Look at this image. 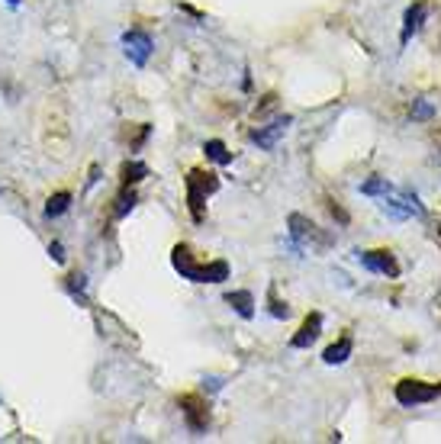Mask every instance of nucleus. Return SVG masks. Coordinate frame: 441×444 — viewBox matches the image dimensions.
<instances>
[{
	"label": "nucleus",
	"mask_w": 441,
	"mask_h": 444,
	"mask_svg": "<svg viewBox=\"0 0 441 444\" xmlns=\"http://www.w3.org/2000/svg\"><path fill=\"white\" fill-rule=\"evenodd\" d=\"M151 49H155V43H151L149 33H142V29H129V33H123V52H126V59L133 61L135 68L149 65Z\"/></svg>",
	"instance_id": "nucleus-7"
},
{
	"label": "nucleus",
	"mask_w": 441,
	"mask_h": 444,
	"mask_svg": "<svg viewBox=\"0 0 441 444\" xmlns=\"http://www.w3.org/2000/svg\"><path fill=\"white\" fill-rule=\"evenodd\" d=\"M358 261L364 264L371 274L380 277H400V264H396V254L390 248H371V252H358Z\"/></svg>",
	"instance_id": "nucleus-8"
},
{
	"label": "nucleus",
	"mask_w": 441,
	"mask_h": 444,
	"mask_svg": "<svg viewBox=\"0 0 441 444\" xmlns=\"http://www.w3.org/2000/svg\"><path fill=\"white\" fill-rule=\"evenodd\" d=\"M177 406H181L184 422H187V428H190L193 435H203L209 428V402L200 393H184L177 399Z\"/></svg>",
	"instance_id": "nucleus-6"
},
{
	"label": "nucleus",
	"mask_w": 441,
	"mask_h": 444,
	"mask_svg": "<svg viewBox=\"0 0 441 444\" xmlns=\"http://www.w3.org/2000/svg\"><path fill=\"white\" fill-rule=\"evenodd\" d=\"M425 13H428V7H425L422 0H416V3H412V7L406 10V17H403V36H400V43H403V45H406L409 39H412V36L419 33V29H422Z\"/></svg>",
	"instance_id": "nucleus-11"
},
{
	"label": "nucleus",
	"mask_w": 441,
	"mask_h": 444,
	"mask_svg": "<svg viewBox=\"0 0 441 444\" xmlns=\"http://www.w3.org/2000/svg\"><path fill=\"white\" fill-rule=\"evenodd\" d=\"M171 264L184 280H193V284H223L229 280V261L216 258V261H197V254L190 252V245H174L171 252Z\"/></svg>",
	"instance_id": "nucleus-1"
},
{
	"label": "nucleus",
	"mask_w": 441,
	"mask_h": 444,
	"mask_svg": "<svg viewBox=\"0 0 441 444\" xmlns=\"http://www.w3.org/2000/svg\"><path fill=\"white\" fill-rule=\"evenodd\" d=\"M380 210L390 219H412V216H425V206L419 203V197L412 190H396L380 197Z\"/></svg>",
	"instance_id": "nucleus-5"
},
{
	"label": "nucleus",
	"mask_w": 441,
	"mask_h": 444,
	"mask_svg": "<svg viewBox=\"0 0 441 444\" xmlns=\"http://www.w3.org/2000/svg\"><path fill=\"white\" fill-rule=\"evenodd\" d=\"M225 303L232 306L235 312H239L241 319H251L255 316V296L248 293V290H235V293H225Z\"/></svg>",
	"instance_id": "nucleus-13"
},
{
	"label": "nucleus",
	"mask_w": 441,
	"mask_h": 444,
	"mask_svg": "<svg viewBox=\"0 0 441 444\" xmlns=\"http://www.w3.org/2000/svg\"><path fill=\"white\" fill-rule=\"evenodd\" d=\"M68 206H71V193H68V190L52 193L49 203H45V216L55 219V216H61V213H68Z\"/></svg>",
	"instance_id": "nucleus-14"
},
{
	"label": "nucleus",
	"mask_w": 441,
	"mask_h": 444,
	"mask_svg": "<svg viewBox=\"0 0 441 444\" xmlns=\"http://www.w3.org/2000/svg\"><path fill=\"white\" fill-rule=\"evenodd\" d=\"M435 142H438V145H441V129H438V135H435Z\"/></svg>",
	"instance_id": "nucleus-24"
},
{
	"label": "nucleus",
	"mask_w": 441,
	"mask_h": 444,
	"mask_svg": "<svg viewBox=\"0 0 441 444\" xmlns=\"http://www.w3.org/2000/svg\"><path fill=\"white\" fill-rule=\"evenodd\" d=\"M203 151H207V158L216 161V164H232V151L225 148V142H219V139H209V142L203 145Z\"/></svg>",
	"instance_id": "nucleus-15"
},
{
	"label": "nucleus",
	"mask_w": 441,
	"mask_h": 444,
	"mask_svg": "<svg viewBox=\"0 0 441 444\" xmlns=\"http://www.w3.org/2000/svg\"><path fill=\"white\" fill-rule=\"evenodd\" d=\"M351 351H354V342H351V335H341L335 344H329L322 354L325 364H345V360L351 358Z\"/></svg>",
	"instance_id": "nucleus-12"
},
{
	"label": "nucleus",
	"mask_w": 441,
	"mask_h": 444,
	"mask_svg": "<svg viewBox=\"0 0 441 444\" xmlns=\"http://www.w3.org/2000/svg\"><path fill=\"white\" fill-rule=\"evenodd\" d=\"M325 203H329V213H332V216L338 219L341 226H345V222H348V213L341 210V206H338V203H335V200H325Z\"/></svg>",
	"instance_id": "nucleus-22"
},
{
	"label": "nucleus",
	"mask_w": 441,
	"mask_h": 444,
	"mask_svg": "<svg viewBox=\"0 0 441 444\" xmlns=\"http://www.w3.org/2000/svg\"><path fill=\"white\" fill-rule=\"evenodd\" d=\"M438 245H441V222H438Z\"/></svg>",
	"instance_id": "nucleus-26"
},
{
	"label": "nucleus",
	"mask_w": 441,
	"mask_h": 444,
	"mask_svg": "<svg viewBox=\"0 0 441 444\" xmlns=\"http://www.w3.org/2000/svg\"><path fill=\"white\" fill-rule=\"evenodd\" d=\"M393 396H396V402H400V406L412 409V406H425V402L438 399V396H441V383H428V380L406 377V380H400V383H396Z\"/></svg>",
	"instance_id": "nucleus-4"
},
{
	"label": "nucleus",
	"mask_w": 441,
	"mask_h": 444,
	"mask_svg": "<svg viewBox=\"0 0 441 444\" xmlns=\"http://www.w3.org/2000/svg\"><path fill=\"white\" fill-rule=\"evenodd\" d=\"M409 116L419 119V123H425V119L435 116V107L428 100H412V107H409Z\"/></svg>",
	"instance_id": "nucleus-19"
},
{
	"label": "nucleus",
	"mask_w": 441,
	"mask_h": 444,
	"mask_svg": "<svg viewBox=\"0 0 441 444\" xmlns=\"http://www.w3.org/2000/svg\"><path fill=\"white\" fill-rule=\"evenodd\" d=\"M133 206H135V193L129 190V187H123V193L117 197V206H113V213H117V216H126V213H133Z\"/></svg>",
	"instance_id": "nucleus-18"
},
{
	"label": "nucleus",
	"mask_w": 441,
	"mask_h": 444,
	"mask_svg": "<svg viewBox=\"0 0 441 444\" xmlns=\"http://www.w3.org/2000/svg\"><path fill=\"white\" fill-rule=\"evenodd\" d=\"M7 3H10V7H17V3H20V0H7Z\"/></svg>",
	"instance_id": "nucleus-25"
},
{
	"label": "nucleus",
	"mask_w": 441,
	"mask_h": 444,
	"mask_svg": "<svg viewBox=\"0 0 441 444\" xmlns=\"http://www.w3.org/2000/svg\"><path fill=\"white\" fill-rule=\"evenodd\" d=\"M267 303H271V316H274V319H287V316H290V306H287V303H281V300H277L274 286L267 290Z\"/></svg>",
	"instance_id": "nucleus-21"
},
{
	"label": "nucleus",
	"mask_w": 441,
	"mask_h": 444,
	"mask_svg": "<svg viewBox=\"0 0 441 444\" xmlns=\"http://www.w3.org/2000/svg\"><path fill=\"white\" fill-rule=\"evenodd\" d=\"M393 190H396V187H393L387 177H371V181L361 184V193H364V197H387V193H393Z\"/></svg>",
	"instance_id": "nucleus-17"
},
{
	"label": "nucleus",
	"mask_w": 441,
	"mask_h": 444,
	"mask_svg": "<svg viewBox=\"0 0 441 444\" xmlns=\"http://www.w3.org/2000/svg\"><path fill=\"white\" fill-rule=\"evenodd\" d=\"M49 254H52V261H59V264L65 261V248H61L59 242H52V245H49Z\"/></svg>",
	"instance_id": "nucleus-23"
},
{
	"label": "nucleus",
	"mask_w": 441,
	"mask_h": 444,
	"mask_svg": "<svg viewBox=\"0 0 441 444\" xmlns=\"http://www.w3.org/2000/svg\"><path fill=\"white\" fill-rule=\"evenodd\" d=\"M68 290H71V296H75V300H87V296H84V290H87V277L84 274H71L68 277Z\"/></svg>",
	"instance_id": "nucleus-20"
},
{
	"label": "nucleus",
	"mask_w": 441,
	"mask_h": 444,
	"mask_svg": "<svg viewBox=\"0 0 441 444\" xmlns=\"http://www.w3.org/2000/svg\"><path fill=\"white\" fill-rule=\"evenodd\" d=\"M319 335H322V316H319V312H309V316L303 319L300 332L290 338V348H309Z\"/></svg>",
	"instance_id": "nucleus-10"
},
{
	"label": "nucleus",
	"mask_w": 441,
	"mask_h": 444,
	"mask_svg": "<svg viewBox=\"0 0 441 444\" xmlns=\"http://www.w3.org/2000/svg\"><path fill=\"white\" fill-rule=\"evenodd\" d=\"M287 226H290V238L297 245H300L303 252H329L335 245V235L332 232H325V229H319L313 219H306L303 213H290V219H287Z\"/></svg>",
	"instance_id": "nucleus-3"
},
{
	"label": "nucleus",
	"mask_w": 441,
	"mask_h": 444,
	"mask_svg": "<svg viewBox=\"0 0 441 444\" xmlns=\"http://www.w3.org/2000/svg\"><path fill=\"white\" fill-rule=\"evenodd\" d=\"M184 187H187V206H190L193 222H203V203L219 190V177L213 171L190 168L187 177H184Z\"/></svg>",
	"instance_id": "nucleus-2"
},
{
	"label": "nucleus",
	"mask_w": 441,
	"mask_h": 444,
	"mask_svg": "<svg viewBox=\"0 0 441 444\" xmlns=\"http://www.w3.org/2000/svg\"><path fill=\"white\" fill-rule=\"evenodd\" d=\"M149 174V168L142 164V161H126L123 164V171H119V177H123V187H133V184H139L142 177Z\"/></svg>",
	"instance_id": "nucleus-16"
},
{
	"label": "nucleus",
	"mask_w": 441,
	"mask_h": 444,
	"mask_svg": "<svg viewBox=\"0 0 441 444\" xmlns=\"http://www.w3.org/2000/svg\"><path fill=\"white\" fill-rule=\"evenodd\" d=\"M293 116H277L271 126H258V129H251V142H258L261 148H274L277 139H281L287 129H290Z\"/></svg>",
	"instance_id": "nucleus-9"
}]
</instances>
